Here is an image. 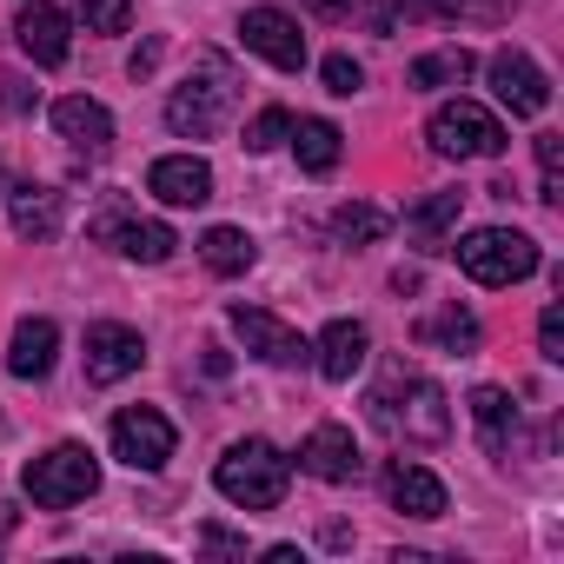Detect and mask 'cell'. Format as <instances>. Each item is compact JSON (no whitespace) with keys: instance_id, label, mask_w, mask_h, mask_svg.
Masks as SVG:
<instances>
[{"instance_id":"cell-1","label":"cell","mask_w":564,"mask_h":564,"mask_svg":"<svg viewBox=\"0 0 564 564\" xmlns=\"http://www.w3.org/2000/svg\"><path fill=\"white\" fill-rule=\"evenodd\" d=\"M213 485L239 511H272L279 498H286V485H293V458L279 445H265V438H239V445H226Z\"/></svg>"},{"instance_id":"cell-2","label":"cell","mask_w":564,"mask_h":564,"mask_svg":"<svg viewBox=\"0 0 564 564\" xmlns=\"http://www.w3.org/2000/svg\"><path fill=\"white\" fill-rule=\"evenodd\" d=\"M232 100H239V74H232V61L199 54L193 74H186V87L166 100V127H173L180 140H213V133L226 127Z\"/></svg>"},{"instance_id":"cell-3","label":"cell","mask_w":564,"mask_h":564,"mask_svg":"<svg viewBox=\"0 0 564 564\" xmlns=\"http://www.w3.org/2000/svg\"><path fill=\"white\" fill-rule=\"evenodd\" d=\"M458 272L478 279V286H518V279L538 272V239L518 226H478L458 239Z\"/></svg>"},{"instance_id":"cell-4","label":"cell","mask_w":564,"mask_h":564,"mask_svg":"<svg viewBox=\"0 0 564 564\" xmlns=\"http://www.w3.org/2000/svg\"><path fill=\"white\" fill-rule=\"evenodd\" d=\"M21 485H28V498H34L41 511H67V505H80V498L100 491V465H94L87 445H54V452L28 458Z\"/></svg>"},{"instance_id":"cell-5","label":"cell","mask_w":564,"mask_h":564,"mask_svg":"<svg viewBox=\"0 0 564 564\" xmlns=\"http://www.w3.org/2000/svg\"><path fill=\"white\" fill-rule=\"evenodd\" d=\"M425 140L438 160H498L505 153V127L498 113H485L478 100H445L432 120H425Z\"/></svg>"},{"instance_id":"cell-6","label":"cell","mask_w":564,"mask_h":564,"mask_svg":"<svg viewBox=\"0 0 564 564\" xmlns=\"http://www.w3.org/2000/svg\"><path fill=\"white\" fill-rule=\"evenodd\" d=\"M107 438H113V458L120 465H133V471H160L166 458H173V419L160 412V405H127V412H113V425H107Z\"/></svg>"},{"instance_id":"cell-7","label":"cell","mask_w":564,"mask_h":564,"mask_svg":"<svg viewBox=\"0 0 564 564\" xmlns=\"http://www.w3.org/2000/svg\"><path fill=\"white\" fill-rule=\"evenodd\" d=\"M239 41H246V54L272 61L279 74H300L306 67V34H300L293 14H279V8H246L239 14Z\"/></svg>"},{"instance_id":"cell-8","label":"cell","mask_w":564,"mask_h":564,"mask_svg":"<svg viewBox=\"0 0 564 564\" xmlns=\"http://www.w3.org/2000/svg\"><path fill=\"white\" fill-rule=\"evenodd\" d=\"M147 366V339L120 319H94L87 326V386H120Z\"/></svg>"},{"instance_id":"cell-9","label":"cell","mask_w":564,"mask_h":564,"mask_svg":"<svg viewBox=\"0 0 564 564\" xmlns=\"http://www.w3.org/2000/svg\"><path fill=\"white\" fill-rule=\"evenodd\" d=\"M491 94H498V107H511L518 120H538V113L551 107L544 67H538L531 54H518V47H498V54H491Z\"/></svg>"},{"instance_id":"cell-10","label":"cell","mask_w":564,"mask_h":564,"mask_svg":"<svg viewBox=\"0 0 564 564\" xmlns=\"http://www.w3.org/2000/svg\"><path fill=\"white\" fill-rule=\"evenodd\" d=\"M94 239H113V252H127L133 265H160V259H173V226H160V219H140V213H127L120 199L94 219Z\"/></svg>"},{"instance_id":"cell-11","label":"cell","mask_w":564,"mask_h":564,"mask_svg":"<svg viewBox=\"0 0 564 564\" xmlns=\"http://www.w3.org/2000/svg\"><path fill=\"white\" fill-rule=\"evenodd\" d=\"M226 326L239 333V346L252 352V359H265V366H300L313 346L286 326V319H272V313H259V306H232L226 313Z\"/></svg>"},{"instance_id":"cell-12","label":"cell","mask_w":564,"mask_h":564,"mask_svg":"<svg viewBox=\"0 0 564 564\" xmlns=\"http://www.w3.org/2000/svg\"><path fill=\"white\" fill-rule=\"evenodd\" d=\"M399 386H405V412L392 405L379 425H386V432H405L412 445H438V438L452 432V405H445V392H438L432 379H405V372H399Z\"/></svg>"},{"instance_id":"cell-13","label":"cell","mask_w":564,"mask_h":564,"mask_svg":"<svg viewBox=\"0 0 564 564\" xmlns=\"http://www.w3.org/2000/svg\"><path fill=\"white\" fill-rule=\"evenodd\" d=\"M14 41H21V54L34 67H61L74 54V28H67V14L54 8V0H28L21 21H14Z\"/></svg>"},{"instance_id":"cell-14","label":"cell","mask_w":564,"mask_h":564,"mask_svg":"<svg viewBox=\"0 0 564 564\" xmlns=\"http://www.w3.org/2000/svg\"><path fill=\"white\" fill-rule=\"evenodd\" d=\"M300 471L306 478H326V485H352L366 471V458H359V445H352L346 425H313L306 445H300Z\"/></svg>"},{"instance_id":"cell-15","label":"cell","mask_w":564,"mask_h":564,"mask_svg":"<svg viewBox=\"0 0 564 564\" xmlns=\"http://www.w3.org/2000/svg\"><path fill=\"white\" fill-rule=\"evenodd\" d=\"M147 193L166 199V206H206L213 199V166L199 153H166L147 166Z\"/></svg>"},{"instance_id":"cell-16","label":"cell","mask_w":564,"mask_h":564,"mask_svg":"<svg viewBox=\"0 0 564 564\" xmlns=\"http://www.w3.org/2000/svg\"><path fill=\"white\" fill-rule=\"evenodd\" d=\"M54 133L74 147V153H107L113 147V113L100 107V100H87V94H67V100H54Z\"/></svg>"},{"instance_id":"cell-17","label":"cell","mask_w":564,"mask_h":564,"mask_svg":"<svg viewBox=\"0 0 564 564\" xmlns=\"http://www.w3.org/2000/svg\"><path fill=\"white\" fill-rule=\"evenodd\" d=\"M386 498H392V511H405V518H445V485H438L425 465H412V458H392V465H386Z\"/></svg>"},{"instance_id":"cell-18","label":"cell","mask_w":564,"mask_h":564,"mask_svg":"<svg viewBox=\"0 0 564 564\" xmlns=\"http://www.w3.org/2000/svg\"><path fill=\"white\" fill-rule=\"evenodd\" d=\"M319 379H333V386H346L359 366H366V352H372V339H366V326L359 319H333L326 333H319Z\"/></svg>"},{"instance_id":"cell-19","label":"cell","mask_w":564,"mask_h":564,"mask_svg":"<svg viewBox=\"0 0 564 564\" xmlns=\"http://www.w3.org/2000/svg\"><path fill=\"white\" fill-rule=\"evenodd\" d=\"M54 352H61V326L54 319H21L14 326V346H8V372L14 379H47L54 372Z\"/></svg>"},{"instance_id":"cell-20","label":"cell","mask_w":564,"mask_h":564,"mask_svg":"<svg viewBox=\"0 0 564 564\" xmlns=\"http://www.w3.org/2000/svg\"><path fill=\"white\" fill-rule=\"evenodd\" d=\"M8 219H14V232L21 239H54L61 232V193L54 186H14L8 193Z\"/></svg>"},{"instance_id":"cell-21","label":"cell","mask_w":564,"mask_h":564,"mask_svg":"<svg viewBox=\"0 0 564 564\" xmlns=\"http://www.w3.org/2000/svg\"><path fill=\"white\" fill-rule=\"evenodd\" d=\"M458 206H465V193H432V199H419V206L405 213V246L445 252V232L458 226Z\"/></svg>"},{"instance_id":"cell-22","label":"cell","mask_w":564,"mask_h":564,"mask_svg":"<svg viewBox=\"0 0 564 564\" xmlns=\"http://www.w3.org/2000/svg\"><path fill=\"white\" fill-rule=\"evenodd\" d=\"M471 419H478V438H485V452H511V432H518V405H511V392H498V386H478L471 392Z\"/></svg>"},{"instance_id":"cell-23","label":"cell","mask_w":564,"mask_h":564,"mask_svg":"<svg viewBox=\"0 0 564 564\" xmlns=\"http://www.w3.org/2000/svg\"><path fill=\"white\" fill-rule=\"evenodd\" d=\"M286 140H293V153H300V166H306V173H333V166H339V153H346V133H339L333 120H300Z\"/></svg>"},{"instance_id":"cell-24","label":"cell","mask_w":564,"mask_h":564,"mask_svg":"<svg viewBox=\"0 0 564 564\" xmlns=\"http://www.w3.org/2000/svg\"><path fill=\"white\" fill-rule=\"evenodd\" d=\"M199 259H206V272L239 279V272L259 259V246H252V232H239V226H213V232L199 239Z\"/></svg>"},{"instance_id":"cell-25","label":"cell","mask_w":564,"mask_h":564,"mask_svg":"<svg viewBox=\"0 0 564 564\" xmlns=\"http://www.w3.org/2000/svg\"><path fill=\"white\" fill-rule=\"evenodd\" d=\"M471 74H478V61H471L465 47H438V54L412 61V87H419V94H438V87H465Z\"/></svg>"},{"instance_id":"cell-26","label":"cell","mask_w":564,"mask_h":564,"mask_svg":"<svg viewBox=\"0 0 564 564\" xmlns=\"http://www.w3.org/2000/svg\"><path fill=\"white\" fill-rule=\"evenodd\" d=\"M419 346H438V352H471L478 346V319L465 306H438L425 326H419Z\"/></svg>"},{"instance_id":"cell-27","label":"cell","mask_w":564,"mask_h":564,"mask_svg":"<svg viewBox=\"0 0 564 564\" xmlns=\"http://www.w3.org/2000/svg\"><path fill=\"white\" fill-rule=\"evenodd\" d=\"M333 232H339V246H372V239H386V232H392V213H379V206L352 199V206H339V213H333Z\"/></svg>"},{"instance_id":"cell-28","label":"cell","mask_w":564,"mask_h":564,"mask_svg":"<svg viewBox=\"0 0 564 564\" xmlns=\"http://www.w3.org/2000/svg\"><path fill=\"white\" fill-rule=\"evenodd\" d=\"M432 14H452V21H478V28H491V21H511V8L518 0H425Z\"/></svg>"},{"instance_id":"cell-29","label":"cell","mask_w":564,"mask_h":564,"mask_svg":"<svg viewBox=\"0 0 564 564\" xmlns=\"http://www.w3.org/2000/svg\"><path fill=\"white\" fill-rule=\"evenodd\" d=\"M286 133H293V113H286V107H259V113L246 120V147H252V153H272Z\"/></svg>"},{"instance_id":"cell-30","label":"cell","mask_w":564,"mask_h":564,"mask_svg":"<svg viewBox=\"0 0 564 564\" xmlns=\"http://www.w3.org/2000/svg\"><path fill=\"white\" fill-rule=\"evenodd\" d=\"M87 34H127L133 28V0H80Z\"/></svg>"},{"instance_id":"cell-31","label":"cell","mask_w":564,"mask_h":564,"mask_svg":"<svg viewBox=\"0 0 564 564\" xmlns=\"http://www.w3.org/2000/svg\"><path fill=\"white\" fill-rule=\"evenodd\" d=\"M557 160H564V147H557V133H538V173H544V206H557L564 199V180H557Z\"/></svg>"},{"instance_id":"cell-32","label":"cell","mask_w":564,"mask_h":564,"mask_svg":"<svg viewBox=\"0 0 564 564\" xmlns=\"http://www.w3.org/2000/svg\"><path fill=\"white\" fill-rule=\"evenodd\" d=\"M359 87H366V67H359L352 54H333V61H326V94H339V100H352Z\"/></svg>"},{"instance_id":"cell-33","label":"cell","mask_w":564,"mask_h":564,"mask_svg":"<svg viewBox=\"0 0 564 564\" xmlns=\"http://www.w3.org/2000/svg\"><path fill=\"white\" fill-rule=\"evenodd\" d=\"M538 352H544L551 366H564V306H544V319H538Z\"/></svg>"},{"instance_id":"cell-34","label":"cell","mask_w":564,"mask_h":564,"mask_svg":"<svg viewBox=\"0 0 564 564\" xmlns=\"http://www.w3.org/2000/svg\"><path fill=\"white\" fill-rule=\"evenodd\" d=\"M199 551H206V557H246V538H232L226 524H206V531H199Z\"/></svg>"},{"instance_id":"cell-35","label":"cell","mask_w":564,"mask_h":564,"mask_svg":"<svg viewBox=\"0 0 564 564\" xmlns=\"http://www.w3.org/2000/svg\"><path fill=\"white\" fill-rule=\"evenodd\" d=\"M0 107H8V113H28V107H34V94H28L21 74H0Z\"/></svg>"},{"instance_id":"cell-36","label":"cell","mask_w":564,"mask_h":564,"mask_svg":"<svg viewBox=\"0 0 564 564\" xmlns=\"http://www.w3.org/2000/svg\"><path fill=\"white\" fill-rule=\"evenodd\" d=\"M153 67H160V41H147V47H140V54H133V80H147V74H153Z\"/></svg>"},{"instance_id":"cell-37","label":"cell","mask_w":564,"mask_h":564,"mask_svg":"<svg viewBox=\"0 0 564 564\" xmlns=\"http://www.w3.org/2000/svg\"><path fill=\"white\" fill-rule=\"evenodd\" d=\"M359 0H313V14H326V21H339V14H352Z\"/></svg>"}]
</instances>
